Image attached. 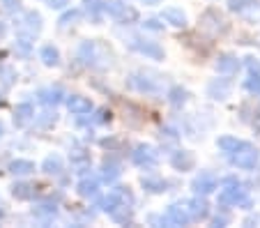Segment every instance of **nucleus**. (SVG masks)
I'll list each match as a JSON object with an SVG mask.
<instances>
[{
    "mask_svg": "<svg viewBox=\"0 0 260 228\" xmlns=\"http://www.w3.org/2000/svg\"><path fill=\"white\" fill-rule=\"evenodd\" d=\"M228 157H231L233 166H237V169H255V164H258V159H260V150L255 145L246 143V141H240L237 148Z\"/></svg>",
    "mask_w": 260,
    "mask_h": 228,
    "instance_id": "obj_1",
    "label": "nucleus"
},
{
    "mask_svg": "<svg viewBox=\"0 0 260 228\" xmlns=\"http://www.w3.org/2000/svg\"><path fill=\"white\" fill-rule=\"evenodd\" d=\"M219 203L221 205H237V208H244V210L251 208L249 193H246V189H242L240 182L231 184L228 189H223V191L219 193Z\"/></svg>",
    "mask_w": 260,
    "mask_h": 228,
    "instance_id": "obj_2",
    "label": "nucleus"
},
{
    "mask_svg": "<svg viewBox=\"0 0 260 228\" xmlns=\"http://www.w3.org/2000/svg\"><path fill=\"white\" fill-rule=\"evenodd\" d=\"M104 12H108V16H113L120 23H134V21L138 19V12L134 10V7L120 3V0H108V3H104Z\"/></svg>",
    "mask_w": 260,
    "mask_h": 228,
    "instance_id": "obj_3",
    "label": "nucleus"
},
{
    "mask_svg": "<svg viewBox=\"0 0 260 228\" xmlns=\"http://www.w3.org/2000/svg\"><path fill=\"white\" fill-rule=\"evenodd\" d=\"M122 203L132 205L134 203V196H132V191H129V187H115V189H111V191H108V196L104 199L102 210H104V212H113V210L118 208V205H122Z\"/></svg>",
    "mask_w": 260,
    "mask_h": 228,
    "instance_id": "obj_4",
    "label": "nucleus"
},
{
    "mask_svg": "<svg viewBox=\"0 0 260 228\" xmlns=\"http://www.w3.org/2000/svg\"><path fill=\"white\" fill-rule=\"evenodd\" d=\"M132 161L141 169H154L159 164V152L152 148V145H138L132 152Z\"/></svg>",
    "mask_w": 260,
    "mask_h": 228,
    "instance_id": "obj_5",
    "label": "nucleus"
},
{
    "mask_svg": "<svg viewBox=\"0 0 260 228\" xmlns=\"http://www.w3.org/2000/svg\"><path fill=\"white\" fill-rule=\"evenodd\" d=\"M228 7L249 21H260V0H228Z\"/></svg>",
    "mask_w": 260,
    "mask_h": 228,
    "instance_id": "obj_6",
    "label": "nucleus"
},
{
    "mask_svg": "<svg viewBox=\"0 0 260 228\" xmlns=\"http://www.w3.org/2000/svg\"><path fill=\"white\" fill-rule=\"evenodd\" d=\"M129 46H132L134 51H138V53L147 55V58H152V60H164V49L157 44V42L143 40V37H132Z\"/></svg>",
    "mask_w": 260,
    "mask_h": 228,
    "instance_id": "obj_7",
    "label": "nucleus"
},
{
    "mask_svg": "<svg viewBox=\"0 0 260 228\" xmlns=\"http://www.w3.org/2000/svg\"><path fill=\"white\" fill-rule=\"evenodd\" d=\"M182 205H184V210H187V214H189L191 221H201V219H205L207 214H210V203H207L205 199H201V196L184 201Z\"/></svg>",
    "mask_w": 260,
    "mask_h": 228,
    "instance_id": "obj_8",
    "label": "nucleus"
},
{
    "mask_svg": "<svg viewBox=\"0 0 260 228\" xmlns=\"http://www.w3.org/2000/svg\"><path fill=\"white\" fill-rule=\"evenodd\" d=\"M159 221H161V223H173V226H187L191 219H189V214H187V210H184V205H182V203H175V205H168L166 214H164Z\"/></svg>",
    "mask_w": 260,
    "mask_h": 228,
    "instance_id": "obj_9",
    "label": "nucleus"
},
{
    "mask_svg": "<svg viewBox=\"0 0 260 228\" xmlns=\"http://www.w3.org/2000/svg\"><path fill=\"white\" fill-rule=\"evenodd\" d=\"M193 191L198 193V196H207V193H212L216 187H219V180L214 178V173H210V171H203L201 175H198L196 180H193Z\"/></svg>",
    "mask_w": 260,
    "mask_h": 228,
    "instance_id": "obj_10",
    "label": "nucleus"
},
{
    "mask_svg": "<svg viewBox=\"0 0 260 228\" xmlns=\"http://www.w3.org/2000/svg\"><path fill=\"white\" fill-rule=\"evenodd\" d=\"M171 166L175 171L187 173V171H193L196 157H193V152H189V150H177V152H173V157H171Z\"/></svg>",
    "mask_w": 260,
    "mask_h": 228,
    "instance_id": "obj_11",
    "label": "nucleus"
},
{
    "mask_svg": "<svg viewBox=\"0 0 260 228\" xmlns=\"http://www.w3.org/2000/svg\"><path fill=\"white\" fill-rule=\"evenodd\" d=\"M231 90H233L231 79H214L207 85V94L212 100H226V97H231Z\"/></svg>",
    "mask_w": 260,
    "mask_h": 228,
    "instance_id": "obj_12",
    "label": "nucleus"
},
{
    "mask_svg": "<svg viewBox=\"0 0 260 228\" xmlns=\"http://www.w3.org/2000/svg\"><path fill=\"white\" fill-rule=\"evenodd\" d=\"M67 109L76 115H83L92 111V102L88 97H81V94H72V97H67Z\"/></svg>",
    "mask_w": 260,
    "mask_h": 228,
    "instance_id": "obj_13",
    "label": "nucleus"
},
{
    "mask_svg": "<svg viewBox=\"0 0 260 228\" xmlns=\"http://www.w3.org/2000/svg\"><path fill=\"white\" fill-rule=\"evenodd\" d=\"M237 70H240V60L235 55H231V53L219 55V60H216V72L219 74H235Z\"/></svg>",
    "mask_w": 260,
    "mask_h": 228,
    "instance_id": "obj_14",
    "label": "nucleus"
},
{
    "mask_svg": "<svg viewBox=\"0 0 260 228\" xmlns=\"http://www.w3.org/2000/svg\"><path fill=\"white\" fill-rule=\"evenodd\" d=\"M37 100H40L44 106H58L60 102L64 100V92L60 88H46V90H40V92H37Z\"/></svg>",
    "mask_w": 260,
    "mask_h": 228,
    "instance_id": "obj_15",
    "label": "nucleus"
},
{
    "mask_svg": "<svg viewBox=\"0 0 260 228\" xmlns=\"http://www.w3.org/2000/svg\"><path fill=\"white\" fill-rule=\"evenodd\" d=\"M161 19L166 21V23H171L173 28H184V25H187V16H184L182 10H177V7H166V10L161 12Z\"/></svg>",
    "mask_w": 260,
    "mask_h": 228,
    "instance_id": "obj_16",
    "label": "nucleus"
},
{
    "mask_svg": "<svg viewBox=\"0 0 260 228\" xmlns=\"http://www.w3.org/2000/svg\"><path fill=\"white\" fill-rule=\"evenodd\" d=\"M187 100H189V92L182 85H173L171 90H168V102H171L175 109H182V106L187 104Z\"/></svg>",
    "mask_w": 260,
    "mask_h": 228,
    "instance_id": "obj_17",
    "label": "nucleus"
},
{
    "mask_svg": "<svg viewBox=\"0 0 260 228\" xmlns=\"http://www.w3.org/2000/svg\"><path fill=\"white\" fill-rule=\"evenodd\" d=\"M79 193L83 199H97L99 193V182L94 178H85L79 182Z\"/></svg>",
    "mask_w": 260,
    "mask_h": 228,
    "instance_id": "obj_18",
    "label": "nucleus"
},
{
    "mask_svg": "<svg viewBox=\"0 0 260 228\" xmlns=\"http://www.w3.org/2000/svg\"><path fill=\"white\" fill-rule=\"evenodd\" d=\"M32 115H35V109H32V104H19L16 106V111H14V122L19 124V127H23L25 122H30L32 120Z\"/></svg>",
    "mask_w": 260,
    "mask_h": 228,
    "instance_id": "obj_19",
    "label": "nucleus"
},
{
    "mask_svg": "<svg viewBox=\"0 0 260 228\" xmlns=\"http://www.w3.org/2000/svg\"><path fill=\"white\" fill-rule=\"evenodd\" d=\"M40 58H42V62H44L46 67H55V64L60 62V53H58V49H55V46H51V44L42 46Z\"/></svg>",
    "mask_w": 260,
    "mask_h": 228,
    "instance_id": "obj_20",
    "label": "nucleus"
},
{
    "mask_svg": "<svg viewBox=\"0 0 260 228\" xmlns=\"http://www.w3.org/2000/svg\"><path fill=\"white\" fill-rule=\"evenodd\" d=\"M42 171L49 175H60L62 173V159L58 154H51V157L44 159V164H42Z\"/></svg>",
    "mask_w": 260,
    "mask_h": 228,
    "instance_id": "obj_21",
    "label": "nucleus"
},
{
    "mask_svg": "<svg viewBox=\"0 0 260 228\" xmlns=\"http://www.w3.org/2000/svg\"><path fill=\"white\" fill-rule=\"evenodd\" d=\"M10 173L14 175H28V173H35V164L28 161V159H14L10 164Z\"/></svg>",
    "mask_w": 260,
    "mask_h": 228,
    "instance_id": "obj_22",
    "label": "nucleus"
},
{
    "mask_svg": "<svg viewBox=\"0 0 260 228\" xmlns=\"http://www.w3.org/2000/svg\"><path fill=\"white\" fill-rule=\"evenodd\" d=\"M120 173H122V171H120V166L115 164V161H106V164L102 166V180L104 182H115V180L120 178Z\"/></svg>",
    "mask_w": 260,
    "mask_h": 228,
    "instance_id": "obj_23",
    "label": "nucleus"
},
{
    "mask_svg": "<svg viewBox=\"0 0 260 228\" xmlns=\"http://www.w3.org/2000/svg\"><path fill=\"white\" fill-rule=\"evenodd\" d=\"M12 193H14V199H19V201H30L35 196V187L28 182H19L12 187Z\"/></svg>",
    "mask_w": 260,
    "mask_h": 228,
    "instance_id": "obj_24",
    "label": "nucleus"
},
{
    "mask_svg": "<svg viewBox=\"0 0 260 228\" xmlns=\"http://www.w3.org/2000/svg\"><path fill=\"white\" fill-rule=\"evenodd\" d=\"M143 187H145V191H150V193H161V191H166L168 182L161 178H143Z\"/></svg>",
    "mask_w": 260,
    "mask_h": 228,
    "instance_id": "obj_25",
    "label": "nucleus"
},
{
    "mask_svg": "<svg viewBox=\"0 0 260 228\" xmlns=\"http://www.w3.org/2000/svg\"><path fill=\"white\" fill-rule=\"evenodd\" d=\"M104 3L106 0H85V12L94 19V23H99V14L104 12Z\"/></svg>",
    "mask_w": 260,
    "mask_h": 228,
    "instance_id": "obj_26",
    "label": "nucleus"
},
{
    "mask_svg": "<svg viewBox=\"0 0 260 228\" xmlns=\"http://www.w3.org/2000/svg\"><path fill=\"white\" fill-rule=\"evenodd\" d=\"M237 143H240V141L237 139H233V136H221L219 141H216V148L221 150V152H226V154H231L233 150L237 148Z\"/></svg>",
    "mask_w": 260,
    "mask_h": 228,
    "instance_id": "obj_27",
    "label": "nucleus"
},
{
    "mask_svg": "<svg viewBox=\"0 0 260 228\" xmlns=\"http://www.w3.org/2000/svg\"><path fill=\"white\" fill-rule=\"evenodd\" d=\"M246 90H249L251 94H260V70L251 72V76L246 79Z\"/></svg>",
    "mask_w": 260,
    "mask_h": 228,
    "instance_id": "obj_28",
    "label": "nucleus"
},
{
    "mask_svg": "<svg viewBox=\"0 0 260 228\" xmlns=\"http://www.w3.org/2000/svg\"><path fill=\"white\" fill-rule=\"evenodd\" d=\"M55 212H58V210H55V205H37V208L32 210V214L35 217H55Z\"/></svg>",
    "mask_w": 260,
    "mask_h": 228,
    "instance_id": "obj_29",
    "label": "nucleus"
},
{
    "mask_svg": "<svg viewBox=\"0 0 260 228\" xmlns=\"http://www.w3.org/2000/svg\"><path fill=\"white\" fill-rule=\"evenodd\" d=\"M25 19L30 21V28H32L35 32H37V30L42 28V16L37 14V12H28V14H25Z\"/></svg>",
    "mask_w": 260,
    "mask_h": 228,
    "instance_id": "obj_30",
    "label": "nucleus"
},
{
    "mask_svg": "<svg viewBox=\"0 0 260 228\" xmlns=\"http://www.w3.org/2000/svg\"><path fill=\"white\" fill-rule=\"evenodd\" d=\"M79 12H76V10H72V12H64V14L62 16H60V21H58V23L60 25H67V23H72V21H79Z\"/></svg>",
    "mask_w": 260,
    "mask_h": 228,
    "instance_id": "obj_31",
    "label": "nucleus"
},
{
    "mask_svg": "<svg viewBox=\"0 0 260 228\" xmlns=\"http://www.w3.org/2000/svg\"><path fill=\"white\" fill-rule=\"evenodd\" d=\"M143 28H145V30H152V32H161V30H164V23H159L157 19H147L145 23H143Z\"/></svg>",
    "mask_w": 260,
    "mask_h": 228,
    "instance_id": "obj_32",
    "label": "nucleus"
},
{
    "mask_svg": "<svg viewBox=\"0 0 260 228\" xmlns=\"http://www.w3.org/2000/svg\"><path fill=\"white\" fill-rule=\"evenodd\" d=\"M67 5H69V0H49L51 10H64Z\"/></svg>",
    "mask_w": 260,
    "mask_h": 228,
    "instance_id": "obj_33",
    "label": "nucleus"
},
{
    "mask_svg": "<svg viewBox=\"0 0 260 228\" xmlns=\"http://www.w3.org/2000/svg\"><path fill=\"white\" fill-rule=\"evenodd\" d=\"M16 51H19V53H30V42L28 40H19L16 42Z\"/></svg>",
    "mask_w": 260,
    "mask_h": 228,
    "instance_id": "obj_34",
    "label": "nucleus"
},
{
    "mask_svg": "<svg viewBox=\"0 0 260 228\" xmlns=\"http://www.w3.org/2000/svg\"><path fill=\"white\" fill-rule=\"evenodd\" d=\"M246 67H249V72H258L260 70V62L255 58H246Z\"/></svg>",
    "mask_w": 260,
    "mask_h": 228,
    "instance_id": "obj_35",
    "label": "nucleus"
},
{
    "mask_svg": "<svg viewBox=\"0 0 260 228\" xmlns=\"http://www.w3.org/2000/svg\"><path fill=\"white\" fill-rule=\"evenodd\" d=\"M237 182H240V180L233 178V175H231V178H223V180H221V184H223V187H231V184H237Z\"/></svg>",
    "mask_w": 260,
    "mask_h": 228,
    "instance_id": "obj_36",
    "label": "nucleus"
},
{
    "mask_svg": "<svg viewBox=\"0 0 260 228\" xmlns=\"http://www.w3.org/2000/svg\"><path fill=\"white\" fill-rule=\"evenodd\" d=\"M3 3H5L7 10H16L19 7V0H3Z\"/></svg>",
    "mask_w": 260,
    "mask_h": 228,
    "instance_id": "obj_37",
    "label": "nucleus"
},
{
    "mask_svg": "<svg viewBox=\"0 0 260 228\" xmlns=\"http://www.w3.org/2000/svg\"><path fill=\"white\" fill-rule=\"evenodd\" d=\"M143 3H145V5H159L161 0H143Z\"/></svg>",
    "mask_w": 260,
    "mask_h": 228,
    "instance_id": "obj_38",
    "label": "nucleus"
},
{
    "mask_svg": "<svg viewBox=\"0 0 260 228\" xmlns=\"http://www.w3.org/2000/svg\"><path fill=\"white\" fill-rule=\"evenodd\" d=\"M3 217H5V212H3V210H0V219H3Z\"/></svg>",
    "mask_w": 260,
    "mask_h": 228,
    "instance_id": "obj_39",
    "label": "nucleus"
},
{
    "mask_svg": "<svg viewBox=\"0 0 260 228\" xmlns=\"http://www.w3.org/2000/svg\"><path fill=\"white\" fill-rule=\"evenodd\" d=\"M0 136H3V124H0Z\"/></svg>",
    "mask_w": 260,
    "mask_h": 228,
    "instance_id": "obj_40",
    "label": "nucleus"
}]
</instances>
